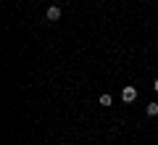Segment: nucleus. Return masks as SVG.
<instances>
[{
	"instance_id": "f257e3e1",
	"label": "nucleus",
	"mask_w": 158,
	"mask_h": 145,
	"mask_svg": "<svg viewBox=\"0 0 158 145\" xmlns=\"http://www.w3.org/2000/svg\"><path fill=\"white\" fill-rule=\"evenodd\" d=\"M121 100H124V103H135L137 100V90L132 87V84H127V87L121 90Z\"/></svg>"
},
{
	"instance_id": "f03ea898",
	"label": "nucleus",
	"mask_w": 158,
	"mask_h": 145,
	"mask_svg": "<svg viewBox=\"0 0 158 145\" xmlns=\"http://www.w3.org/2000/svg\"><path fill=\"white\" fill-rule=\"evenodd\" d=\"M58 19H61V8L50 6V8H48V21H58Z\"/></svg>"
},
{
	"instance_id": "7ed1b4c3",
	"label": "nucleus",
	"mask_w": 158,
	"mask_h": 145,
	"mask_svg": "<svg viewBox=\"0 0 158 145\" xmlns=\"http://www.w3.org/2000/svg\"><path fill=\"white\" fill-rule=\"evenodd\" d=\"M148 116H158V103H148Z\"/></svg>"
},
{
	"instance_id": "20e7f679",
	"label": "nucleus",
	"mask_w": 158,
	"mask_h": 145,
	"mask_svg": "<svg viewBox=\"0 0 158 145\" xmlns=\"http://www.w3.org/2000/svg\"><path fill=\"white\" fill-rule=\"evenodd\" d=\"M111 103H113V98H111V95H100V106H111Z\"/></svg>"
},
{
	"instance_id": "39448f33",
	"label": "nucleus",
	"mask_w": 158,
	"mask_h": 145,
	"mask_svg": "<svg viewBox=\"0 0 158 145\" xmlns=\"http://www.w3.org/2000/svg\"><path fill=\"white\" fill-rule=\"evenodd\" d=\"M153 90H156V92H158V79H156V82H153Z\"/></svg>"
},
{
	"instance_id": "423d86ee",
	"label": "nucleus",
	"mask_w": 158,
	"mask_h": 145,
	"mask_svg": "<svg viewBox=\"0 0 158 145\" xmlns=\"http://www.w3.org/2000/svg\"><path fill=\"white\" fill-rule=\"evenodd\" d=\"M56 3H58V0H56Z\"/></svg>"
}]
</instances>
